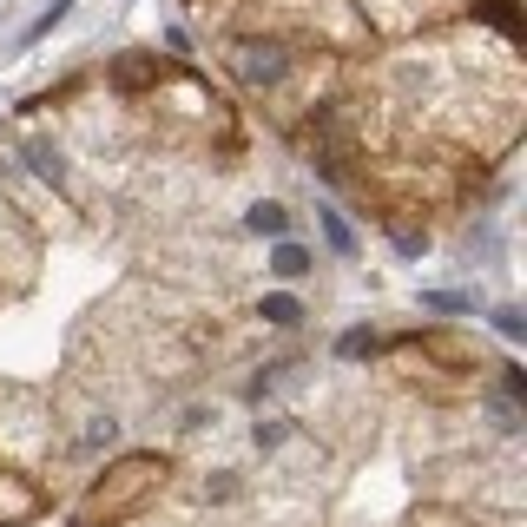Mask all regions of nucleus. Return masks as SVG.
Here are the masks:
<instances>
[{
	"mask_svg": "<svg viewBox=\"0 0 527 527\" xmlns=\"http://www.w3.org/2000/svg\"><path fill=\"white\" fill-rule=\"evenodd\" d=\"M284 53H277V47H244V73H251V80H264V86H277V80H284Z\"/></svg>",
	"mask_w": 527,
	"mask_h": 527,
	"instance_id": "obj_1",
	"label": "nucleus"
},
{
	"mask_svg": "<svg viewBox=\"0 0 527 527\" xmlns=\"http://www.w3.org/2000/svg\"><path fill=\"white\" fill-rule=\"evenodd\" d=\"M27 165H33V178H47V185H66V159L53 152L47 139H27Z\"/></svg>",
	"mask_w": 527,
	"mask_h": 527,
	"instance_id": "obj_2",
	"label": "nucleus"
},
{
	"mask_svg": "<svg viewBox=\"0 0 527 527\" xmlns=\"http://www.w3.org/2000/svg\"><path fill=\"white\" fill-rule=\"evenodd\" d=\"M244 224H251L257 238H284V231H290V211L284 205H251V211H244Z\"/></svg>",
	"mask_w": 527,
	"mask_h": 527,
	"instance_id": "obj_3",
	"label": "nucleus"
},
{
	"mask_svg": "<svg viewBox=\"0 0 527 527\" xmlns=\"http://www.w3.org/2000/svg\"><path fill=\"white\" fill-rule=\"evenodd\" d=\"M271 271H277V277H304V271H310V251H304V244H290V238H277Z\"/></svg>",
	"mask_w": 527,
	"mask_h": 527,
	"instance_id": "obj_4",
	"label": "nucleus"
},
{
	"mask_svg": "<svg viewBox=\"0 0 527 527\" xmlns=\"http://www.w3.org/2000/svg\"><path fill=\"white\" fill-rule=\"evenodd\" d=\"M257 317H264V323H277V330H290V323H304V304L277 290V297H264V310H257Z\"/></svg>",
	"mask_w": 527,
	"mask_h": 527,
	"instance_id": "obj_5",
	"label": "nucleus"
},
{
	"mask_svg": "<svg viewBox=\"0 0 527 527\" xmlns=\"http://www.w3.org/2000/svg\"><path fill=\"white\" fill-rule=\"evenodd\" d=\"M323 238H330V251H336V257H356V231L336 218V211H323Z\"/></svg>",
	"mask_w": 527,
	"mask_h": 527,
	"instance_id": "obj_6",
	"label": "nucleus"
},
{
	"mask_svg": "<svg viewBox=\"0 0 527 527\" xmlns=\"http://www.w3.org/2000/svg\"><path fill=\"white\" fill-rule=\"evenodd\" d=\"M66 14H73V0H53L47 14H40V20H33V27H27V47H33V40H47V33H53V27H60V20H66Z\"/></svg>",
	"mask_w": 527,
	"mask_h": 527,
	"instance_id": "obj_7",
	"label": "nucleus"
},
{
	"mask_svg": "<svg viewBox=\"0 0 527 527\" xmlns=\"http://www.w3.org/2000/svg\"><path fill=\"white\" fill-rule=\"evenodd\" d=\"M495 330H501V336H508V343H521V336H527V323H521V310H514V304H501V310H495Z\"/></svg>",
	"mask_w": 527,
	"mask_h": 527,
	"instance_id": "obj_8",
	"label": "nucleus"
},
{
	"mask_svg": "<svg viewBox=\"0 0 527 527\" xmlns=\"http://www.w3.org/2000/svg\"><path fill=\"white\" fill-rule=\"evenodd\" d=\"M422 304L429 310H468V297L462 290H422Z\"/></svg>",
	"mask_w": 527,
	"mask_h": 527,
	"instance_id": "obj_9",
	"label": "nucleus"
},
{
	"mask_svg": "<svg viewBox=\"0 0 527 527\" xmlns=\"http://www.w3.org/2000/svg\"><path fill=\"white\" fill-rule=\"evenodd\" d=\"M369 343H376V336H369V330H343V343H336V356H363Z\"/></svg>",
	"mask_w": 527,
	"mask_h": 527,
	"instance_id": "obj_10",
	"label": "nucleus"
},
{
	"mask_svg": "<svg viewBox=\"0 0 527 527\" xmlns=\"http://www.w3.org/2000/svg\"><path fill=\"white\" fill-rule=\"evenodd\" d=\"M251 442H257V448H277V442H284V422H257Z\"/></svg>",
	"mask_w": 527,
	"mask_h": 527,
	"instance_id": "obj_11",
	"label": "nucleus"
}]
</instances>
